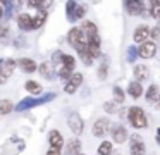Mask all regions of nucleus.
<instances>
[{
	"instance_id": "c756f323",
	"label": "nucleus",
	"mask_w": 160,
	"mask_h": 155,
	"mask_svg": "<svg viewBox=\"0 0 160 155\" xmlns=\"http://www.w3.org/2000/svg\"><path fill=\"white\" fill-rule=\"evenodd\" d=\"M78 5H79L78 2H67L66 3V12H67V19H69V21L72 19V16H74V12H76Z\"/></svg>"
},
{
	"instance_id": "2f4dec72",
	"label": "nucleus",
	"mask_w": 160,
	"mask_h": 155,
	"mask_svg": "<svg viewBox=\"0 0 160 155\" xmlns=\"http://www.w3.org/2000/svg\"><path fill=\"white\" fill-rule=\"evenodd\" d=\"M103 110L107 114H117V102L110 100V102H105L103 103Z\"/></svg>"
},
{
	"instance_id": "f257e3e1",
	"label": "nucleus",
	"mask_w": 160,
	"mask_h": 155,
	"mask_svg": "<svg viewBox=\"0 0 160 155\" xmlns=\"http://www.w3.org/2000/svg\"><path fill=\"white\" fill-rule=\"evenodd\" d=\"M55 96L57 95L53 91H48V93H45L43 96H38V98H35V96H26V98H22L21 102L16 105V112H24V110L33 109V107H38V105H43V103H48V102H52Z\"/></svg>"
},
{
	"instance_id": "4468645a",
	"label": "nucleus",
	"mask_w": 160,
	"mask_h": 155,
	"mask_svg": "<svg viewBox=\"0 0 160 155\" xmlns=\"http://www.w3.org/2000/svg\"><path fill=\"white\" fill-rule=\"evenodd\" d=\"M16 23H18V26H19L21 31H33V17L29 16L28 12L19 14L18 19H16Z\"/></svg>"
},
{
	"instance_id": "37998d69",
	"label": "nucleus",
	"mask_w": 160,
	"mask_h": 155,
	"mask_svg": "<svg viewBox=\"0 0 160 155\" xmlns=\"http://www.w3.org/2000/svg\"><path fill=\"white\" fill-rule=\"evenodd\" d=\"M112 155H119V152H115V150H114V153H112Z\"/></svg>"
},
{
	"instance_id": "423d86ee",
	"label": "nucleus",
	"mask_w": 160,
	"mask_h": 155,
	"mask_svg": "<svg viewBox=\"0 0 160 155\" xmlns=\"http://www.w3.org/2000/svg\"><path fill=\"white\" fill-rule=\"evenodd\" d=\"M146 3L145 2H138V0H128V2H124V7L126 10H128L129 16H150V12L145 9Z\"/></svg>"
},
{
	"instance_id": "7ed1b4c3",
	"label": "nucleus",
	"mask_w": 160,
	"mask_h": 155,
	"mask_svg": "<svg viewBox=\"0 0 160 155\" xmlns=\"http://www.w3.org/2000/svg\"><path fill=\"white\" fill-rule=\"evenodd\" d=\"M128 119H129V124H131L134 129H145V127L148 126L145 110L138 105H132L128 109Z\"/></svg>"
},
{
	"instance_id": "6e6552de",
	"label": "nucleus",
	"mask_w": 160,
	"mask_h": 155,
	"mask_svg": "<svg viewBox=\"0 0 160 155\" xmlns=\"http://www.w3.org/2000/svg\"><path fill=\"white\" fill-rule=\"evenodd\" d=\"M110 136H112V141H114V143L122 145L124 141L129 140L131 134H128V129H126L122 124H115V126L112 127V131H110Z\"/></svg>"
},
{
	"instance_id": "a878e982",
	"label": "nucleus",
	"mask_w": 160,
	"mask_h": 155,
	"mask_svg": "<svg viewBox=\"0 0 160 155\" xmlns=\"http://www.w3.org/2000/svg\"><path fill=\"white\" fill-rule=\"evenodd\" d=\"M129 155H146L145 143H143V141H139V143H132L131 150H129Z\"/></svg>"
},
{
	"instance_id": "58836bf2",
	"label": "nucleus",
	"mask_w": 160,
	"mask_h": 155,
	"mask_svg": "<svg viewBox=\"0 0 160 155\" xmlns=\"http://www.w3.org/2000/svg\"><path fill=\"white\" fill-rule=\"evenodd\" d=\"M14 45H16V47H24V38H22V36H18V38H16V40H14Z\"/></svg>"
},
{
	"instance_id": "e433bc0d",
	"label": "nucleus",
	"mask_w": 160,
	"mask_h": 155,
	"mask_svg": "<svg viewBox=\"0 0 160 155\" xmlns=\"http://www.w3.org/2000/svg\"><path fill=\"white\" fill-rule=\"evenodd\" d=\"M76 90H78V86H76V85H72L71 81L64 85V91H66L67 95H74V93H76Z\"/></svg>"
},
{
	"instance_id": "dca6fc26",
	"label": "nucleus",
	"mask_w": 160,
	"mask_h": 155,
	"mask_svg": "<svg viewBox=\"0 0 160 155\" xmlns=\"http://www.w3.org/2000/svg\"><path fill=\"white\" fill-rule=\"evenodd\" d=\"M128 95L131 96L132 100H138L139 96L143 95V85L138 81H131L128 86Z\"/></svg>"
},
{
	"instance_id": "2eb2a0df",
	"label": "nucleus",
	"mask_w": 160,
	"mask_h": 155,
	"mask_svg": "<svg viewBox=\"0 0 160 155\" xmlns=\"http://www.w3.org/2000/svg\"><path fill=\"white\" fill-rule=\"evenodd\" d=\"M18 67L21 69L22 72H28V74H31V72L38 71V67H40V65L36 64V62L33 60V59L22 57V59H19V60H18Z\"/></svg>"
},
{
	"instance_id": "a19ab883",
	"label": "nucleus",
	"mask_w": 160,
	"mask_h": 155,
	"mask_svg": "<svg viewBox=\"0 0 160 155\" xmlns=\"http://www.w3.org/2000/svg\"><path fill=\"white\" fill-rule=\"evenodd\" d=\"M7 33H9V28H7V26H2V33H0V38L4 40V38L7 36Z\"/></svg>"
},
{
	"instance_id": "aec40b11",
	"label": "nucleus",
	"mask_w": 160,
	"mask_h": 155,
	"mask_svg": "<svg viewBox=\"0 0 160 155\" xmlns=\"http://www.w3.org/2000/svg\"><path fill=\"white\" fill-rule=\"evenodd\" d=\"M24 88L29 95H40V93H42V85H40L38 81H35V79H28V81L24 83Z\"/></svg>"
},
{
	"instance_id": "c03bdc74",
	"label": "nucleus",
	"mask_w": 160,
	"mask_h": 155,
	"mask_svg": "<svg viewBox=\"0 0 160 155\" xmlns=\"http://www.w3.org/2000/svg\"><path fill=\"white\" fill-rule=\"evenodd\" d=\"M79 155H84V153H83V152H81V153H79Z\"/></svg>"
},
{
	"instance_id": "4be33fe9",
	"label": "nucleus",
	"mask_w": 160,
	"mask_h": 155,
	"mask_svg": "<svg viewBox=\"0 0 160 155\" xmlns=\"http://www.w3.org/2000/svg\"><path fill=\"white\" fill-rule=\"evenodd\" d=\"M148 12H150V17L160 21V0H152L148 3Z\"/></svg>"
},
{
	"instance_id": "c9c22d12",
	"label": "nucleus",
	"mask_w": 160,
	"mask_h": 155,
	"mask_svg": "<svg viewBox=\"0 0 160 155\" xmlns=\"http://www.w3.org/2000/svg\"><path fill=\"white\" fill-rule=\"evenodd\" d=\"M152 40H160V21L155 24V26L152 28Z\"/></svg>"
},
{
	"instance_id": "ea45409f",
	"label": "nucleus",
	"mask_w": 160,
	"mask_h": 155,
	"mask_svg": "<svg viewBox=\"0 0 160 155\" xmlns=\"http://www.w3.org/2000/svg\"><path fill=\"white\" fill-rule=\"evenodd\" d=\"M47 155H62V152L57 150V148H50V150L47 152Z\"/></svg>"
},
{
	"instance_id": "473e14b6",
	"label": "nucleus",
	"mask_w": 160,
	"mask_h": 155,
	"mask_svg": "<svg viewBox=\"0 0 160 155\" xmlns=\"http://www.w3.org/2000/svg\"><path fill=\"white\" fill-rule=\"evenodd\" d=\"M84 14H86V9H84L83 5H78V9H76V12H74V16H72V19H71V23H74V21H78V19H83Z\"/></svg>"
},
{
	"instance_id": "72a5a7b5",
	"label": "nucleus",
	"mask_w": 160,
	"mask_h": 155,
	"mask_svg": "<svg viewBox=\"0 0 160 155\" xmlns=\"http://www.w3.org/2000/svg\"><path fill=\"white\" fill-rule=\"evenodd\" d=\"M83 81H84V78H83V74H81V72H74L72 78H71V83H72V85H76V86L83 85Z\"/></svg>"
},
{
	"instance_id": "c85d7f7f",
	"label": "nucleus",
	"mask_w": 160,
	"mask_h": 155,
	"mask_svg": "<svg viewBox=\"0 0 160 155\" xmlns=\"http://www.w3.org/2000/svg\"><path fill=\"white\" fill-rule=\"evenodd\" d=\"M139 57V50H138V47H129L128 48V55H126V59H128V62H134L136 59Z\"/></svg>"
},
{
	"instance_id": "4c0bfd02",
	"label": "nucleus",
	"mask_w": 160,
	"mask_h": 155,
	"mask_svg": "<svg viewBox=\"0 0 160 155\" xmlns=\"http://www.w3.org/2000/svg\"><path fill=\"white\" fill-rule=\"evenodd\" d=\"M129 140H131V145H132V143H139V141H143V140H141V136H139L138 133L131 134V136H129Z\"/></svg>"
},
{
	"instance_id": "f03ea898",
	"label": "nucleus",
	"mask_w": 160,
	"mask_h": 155,
	"mask_svg": "<svg viewBox=\"0 0 160 155\" xmlns=\"http://www.w3.org/2000/svg\"><path fill=\"white\" fill-rule=\"evenodd\" d=\"M67 41H69L71 47L76 48L78 54L88 50V38H86V34L83 33L81 28H71L69 33H67Z\"/></svg>"
},
{
	"instance_id": "39448f33",
	"label": "nucleus",
	"mask_w": 160,
	"mask_h": 155,
	"mask_svg": "<svg viewBox=\"0 0 160 155\" xmlns=\"http://www.w3.org/2000/svg\"><path fill=\"white\" fill-rule=\"evenodd\" d=\"M16 67H18V60H14V59H2L0 60V85L7 83V79L14 74Z\"/></svg>"
},
{
	"instance_id": "6ab92c4d",
	"label": "nucleus",
	"mask_w": 160,
	"mask_h": 155,
	"mask_svg": "<svg viewBox=\"0 0 160 155\" xmlns=\"http://www.w3.org/2000/svg\"><path fill=\"white\" fill-rule=\"evenodd\" d=\"M83 33L86 34V38L90 40V38H93V36H97L98 34V29H97V24L93 23V21H84L83 23Z\"/></svg>"
},
{
	"instance_id": "9d476101",
	"label": "nucleus",
	"mask_w": 160,
	"mask_h": 155,
	"mask_svg": "<svg viewBox=\"0 0 160 155\" xmlns=\"http://www.w3.org/2000/svg\"><path fill=\"white\" fill-rule=\"evenodd\" d=\"M138 50H139V57L141 59H153L157 55L158 47H157V43L153 40H150V41H146V43L139 45Z\"/></svg>"
},
{
	"instance_id": "ddd939ff",
	"label": "nucleus",
	"mask_w": 160,
	"mask_h": 155,
	"mask_svg": "<svg viewBox=\"0 0 160 155\" xmlns=\"http://www.w3.org/2000/svg\"><path fill=\"white\" fill-rule=\"evenodd\" d=\"M132 74H134V79L138 83H145L150 78V69L145 64H136L134 69H132Z\"/></svg>"
},
{
	"instance_id": "393cba45",
	"label": "nucleus",
	"mask_w": 160,
	"mask_h": 155,
	"mask_svg": "<svg viewBox=\"0 0 160 155\" xmlns=\"http://www.w3.org/2000/svg\"><path fill=\"white\" fill-rule=\"evenodd\" d=\"M114 153V145L112 141H102L100 147H98V155H112Z\"/></svg>"
},
{
	"instance_id": "b1692460",
	"label": "nucleus",
	"mask_w": 160,
	"mask_h": 155,
	"mask_svg": "<svg viewBox=\"0 0 160 155\" xmlns=\"http://www.w3.org/2000/svg\"><path fill=\"white\" fill-rule=\"evenodd\" d=\"M12 110H16L14 103L11 102V100H0V116H7V114H11Z\"/></svg>"
},
{
	"instance_id": "0eeeda50",
	"label": "nucleus",
	"mask_w": 160,
	"mask_h": 155,
	"mask_svg": "<svg viewBox=\"0 0 160 155\" xmlns=\"http://www.w3.org/2000/svg\"><path fill=\"white\" fill-rule=\"evenodd\" d=\"M67 126L71 127V131H72L74 134H81L84 129V122H83V117L79 116L78 112H72L69 114V117H67Z\"/></svg>"
},
{
	"instance_id": "1a4fd4ad",
	"label": "nucleus",
	"mask_w": 160,
	"mask_h": 155,
	"mask_svg": "<svg viewBox=\"0 0 160 155\" xmlns=\"http://www.w3.org/2000/svg\"><path fill=\"white\" fill-rule=\"evenodd\" d=\"M150 36H152V29H150L146 24H139V26L134 29V33H132V40H134L136 43H139V45L150 41Z\"/></svg>"
},
{
	"instance_id": "9b49d317",
	"label": "nucleus",
	"mask_w": 160,
	"mask_h": 155,
	"mask_svg": "<svg viewBox=\"0 0 160 155\" xmlns=\"http://www.w3.org/2000/svg\"><path fill=\"white\" fill-rule=\"evenodd\" d=\"M38 72L43 76L45 79H53L55 76H59V71H55V64L52 60H45L40 64Z\"/></svg>"
},
{
	"instance_id": "20e7f679",
	"label": "nucleus",
	"mask_w": 160,
	"mask_h": 155,
	"mask_svg": "<svg viewBox=\"0 0 160 155\" xmlns=\"http://www.w3.org/2000/svg\"><path fill=\"white\" fill-rule=\"evenodd\" d=\"M112 127L114 126H112L110 119H107V117H98L93 122V126H91V134L95 138H103L108 131H112Z\"/></svg>"
},
{
	"instance_id": "f704fd0d",
	"label": "nucleus",
	"mask_w": 160,
	"mask_h": 155,
	"mask_svg": "<svg viewBox=\"0 0 160 155\" xmlns=\"http://www.w3.org/2000/svg\"><path fill=\"white\" fill-rule=\"evenodd\" d=\"M62 57H64V52H60V50H55L52 54V62L53 64H62Z\"/></svg>"
},
{
	"instance_id": "bb28decb",
	"label": "nucleus",
	"mask_w": 160,
	"mask_h": 155,
	"mask_svg": "<svg viewBox=\"0 0 160 155\" xmlns=\"http://www.w3.org/2000/svg\"><path fill=\"white\" fill-rule=\"evenodd\" d=\"M62 67H67V69H71V71L74 72V67H76V59H74L72 55L64 54V57H62Z\"/></svg>"
},
{
	"instance_id": "79ce46f5",
	"label": "nucleus",
	"mask_w": 160,
	"mask_h": 155,
	"mask_svg": "<svg viewBox=\"0 0 160 155\" xmlns=\"http://www.w3.org/2000/svg\"><path fill=\"white\" fill-rule=\"evenodd\" d=\"M153 107H155L157 110H160V100H158V102H157V103H153Z\"/></svg>"
},
{
	"instance_id": "f8f14e48",
	"label": "nucleus",
	"mask_w": 160,
	"mask_h": 155,
	"mask_svg": "<svg viewBox=\"0 0 160 155\" xmlns=\"http://www.w3.org/2000/svg\"><path fill=\"white\" fill-rule=\"evenodd\" d=\"M48 145H50V148H57V150H60L64 147V138H62V133L59 129L48 131Z\"/></svg>"
},
{
	"instance_id": "a211bd4d",
	"label": "nucleus",
	"mask_w": 160,
	"mask_h": 155,
	"mask_svg": "<svg viewBox=\"0 0 160 155\" xmlns=\"http://www.w3.org/2000/svg\"><path fill=\"white\" fill-rule=\"evenodd\" d=\"M66 148H67L66 155H79L81 153V143H79V140H78V138H71Z\"/></svg>"
},
{
	"instance_id": "cd10ccee",
	"label": "nucleus",
	"mask_w": 160,
	"mask_h": 155,
	"mask_svg": "<svg viewBox=\"0 0 160 155\" xmlns=\"http://www.w3.org/2000/svg\"><path fill=\"white\" fill-rule=\"evenodd\" d=\"M112 93H114V102H117V103H124L126 95H124V90H122L121 86H114Z\"/></svg>"
},
{
	"instance_id": "412c9836",
	"label": "nucleus",
	"mask_w": 160,
	"mask_h": 155,
	"mask_svg": "<svg viewBox=\"0 0 160 155\" xmlns=\"http://www.w3.org/2000/svg\"><path fill=\"white\" fill-rule=\"evenodd\" d=\"M47 17H48V12H47V10H38V14L33 17V29H40V28L45 24Z\"/></svg>"
},
{
	"instance_id": "a18cd8bd",
	"label": "nucleus",
	"mask_w": 160,
	"mask_h": 155,
	"mask_svg": "<svg viewBox=\"0 0 160 155\" xmlns=\"http://www.w3.org/2000/svg\"><path fill=\"white\" fill-rule=\"evenodd\" d=\"M97 155H98V153H97Z\"/></svg>"
},
{
	"instance_id": "f3484780",
	"label": "nucleus",
	"mask_w": 160,
	"mask_h": 155,
	"mask_svg": "<svg viewBox=\"0 0 160 155\" xmlns=\"http://www.w3.org/2000/svg\"><path fill=\"white\" fill-rule=\"evenodd\" d=\"M145 98H146V102H148V103H157V102H158V100H160L158 86H157V85L148 86V90H146V93H145Z\"/></svg>"
},
{
	"instance_id": "7c9ffc66",
	"label": "nucleus",
	"mask_w": 160,
	"mask_h": 155,
	"mask_svg": "<svg viewBox=\"0 0 160 155\" xmlns=\"http://www.w3.org/2000/svg\"><path fill=\"white\" fill-rule=\"evenodd\" d=\"M79 59L84 62L86 65H91L93 64V55H91L90 50H84V52H79Z\"/></svg>"
},
{
	"instance_id": "5701e85b",
	"label": "nucleus",
	"mask_w": 160,
	"mask_h": 155,
	"mask_svg": "<svg viewBox=\"0 0 160 155\" xmlns=\"http://www.w3.org/2000/svg\"><path fill=\"white\" fill-rule=\"evenodd\" d=\"M107 74H108V59L105 57L103 62H102V64L98 65V69H97V76H98L100 81H105V79H107Z\"/></svg>"
}]
</instances>
